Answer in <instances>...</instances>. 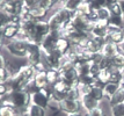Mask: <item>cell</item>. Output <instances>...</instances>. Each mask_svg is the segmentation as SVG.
Masks as SVG:
<instances>
[{"mask_svg": "<svg viewBox=\"0 0 124 116\" xmlns=\"http://www.w3.org/2000/svg\"><path fill=\"white\" fill-rule=\"evenodd\" d=\"M6 99L19 110L28 109V107L31 105V94L27 91H12L6 95Z\"/></svg>", "mask_w": 124, "mask_h": 116, "instance_id": "cell-1", "label": "cell"}, {"mask_svg": "<svg viewBox=\"0 0 124 116\" xmlns=\"http://www.w3.org/2000/svg\"><path fill=\"white\" fill-rule=\"evenodd\" d=\"M28 43L29 41L22 39H14L9 41L4 49L12 56L15 58H26L28 50Z\"/></svg>", "mask_w": 124, "mask_h": 116, "instance_id": "cell-2", "label": "cell"}, {"mask_svg": "<svg viewBox=\"0 0 124 116\" xmlns=\"http://www.w3.org/2000/svg\"><path fill=\"white\" fill-rule=\"evenodd\" d=\"M51 98H52V86L49 85L45 88L37 89L34 93H31V103L48 109Z\"/></svg>", "mask_w": 124, "mask_h": 116, "instance_id": "cell-3", "label": "cell"}, {"mask_svg": "<svg viewBox=\"0 0 124 116\" xmlns=\"http://www.w3.org/2000/svg\"><path fill=\"white\" fill-rule=\"evenodd\" d=\"M49 33H50V27H49L46 20H44V21H36L35 24H34L32 33H31V36H30L29 41L36 42L38 44H41L43 39Z\"/></svg>", "mask_w": 124, "mask_h": 116, "instance_id": "cell-4", "label": "cell"}, {"mask_svg": "<svg viewBox=\"0 0 124 116\" xmlns=\"http://www.w3.org/2000/svg\"><path fill=\"white\" fill-rule=\"evenodd\" d=\"M43 51L41 45L36 43V42H31L29 41L28 43V50H27V55H26V61L28 64L30 65H35L37 64L38 62L43 61Z\"/></svg>", "mask_w": 124, "mask_h": 116, "instance_id": "cell-5", "label": "cell"}, {"mask_svg": "<svg viewBox=\"0 0 124 116\" xmlns=\"http://www.w3.org/2000/svg\"><path fill=\"white\" fill-rule=\"evenodd\" d=\"M62 37V34H60V30H50V33L45 36L41 43V48H42V51L43 54H49L51 51L56 50V46H57V42L58 39Z\"/></svg>", "mask_w": 124, "mask_h": 116, "instance_id": "cell-6", "label": "cell"}, {"mask_svg": "<svg viewBox=\"0 0 124 116\" xmlns=\"http://www.w3.org/2000/svg\"><path fill=\"white\" fill-rule=\"evenodd\" d=\"M63 57H64V55L62 52H59L58 50H54L49 54H44L43 61L46 64L48 69L59 71L60 66H62V62H63Z\"/></svg>", "mask_w": 124, "mask_h": 116, "instance_id": "cell-7", "label": "cell"}, {"mask_svg": "<svg viewBox=\"0 0 124 116\" xmlns=\"http://www.w3.org/2000/svg\"><path fill=\"white\" fill-rule=\"evenodd\" d=\"M59 109L65 115L74 114V113H82V105H81L80 100L64 99L59 102Z\"/></svg>", "mask_w": 124, "mask_h": 116, "instance_id": "cell-8", "label": "cell"}, {"mask_svg": "<svg viewBox=\"0 0 124 116\" xmlns=\"http://www.w3.org/2000/svg\"><path fill=\"white\" fill-rule=\"evenodd\" d=\"M91 36L97 37V39H107L108 36V22L97 20L96 22L93 23Z\"/></svg>", "mask_w": 124, "mask_h": 116, "instance_id": "cell-9", "label": "cell"}, {"mask_svg": "<svg viewBox=\"0 0 124 116\" xmlns=\"http://www.w3.org/2000/svg\"><path fill=\"white\" fill-rule=\"evenodd\" d=\"M29 13H30V15L31 17L35 20V21H44V20H46L49 17V13L50 12L46 9V8H44L42 6H35V7H32L29 9Z\"/></svg>", "mask_w": 124, "mask_h": 116, "instance_id": "cell-10", "label": "cell"}, {"mask_svg": "<svg viewBox=\"0 0 124 116\" xmlns=\"http://www.w3.org/2000/svg\"><path fill=\"white\" fill-rule=\"evenodd\" d=\"M2 31L5 34L6 39L12 41V39H14L17 37L19 31H20V24H19V23L9 22L8 24H6L5 27L2 28Z\"/></svg>", "mask_w": 124, "mask_h": 116, "instance_id": "cell-11", "label": "cell"}, {"mask_svg": "<svg viewBox=\"0 0 124 116\" xmlns=\"http://www.w3.org/2000/svg\"><path fill=\"white\" fill-rule=\"evenodd\" d=\"M0 116H20V110L5 99L4 103L0 106Z\"/></svg>", "mask_w": 124, "mask_h": 116, "instance_id": "cell-12", "label": "cell"}, {"mask_svg": "<svg viewBox=\"0 0 124 116\" xmlns=\"http://www.w3.org/2000/svg\"><path fill=\"white\" fill-rule=\"evenodd\" d=\"M81 105H82V110H85V113L87 111H91L92 109L94 108H96L100 106V102H97L96 100L92 98L89 94H87V95H82L81 96Z\"/></svg>", "mask_w": 124, "mask_h": 116, "instance_id": "cell-13", "label": "cell"}, {"mask_svg": "<svg viewBox=\"0 0 124 116\" xmlns=\"http://www.w3.org/2000/svg\"><path fill=\"white\" fill-rule=\"evenodd\" d=\"M32 84L36 87V89H42L49 86L48 78H46V72H36L35 77L32 79Z\"/></svg>", "mask_w": 124, "mask_h": 116, "instance_id": "cell-14", "label": "cell"}, {"mask_svg": "<svg viewBox=\"0 0 124 116\" xmlns=\"http://www.w3.org/2000/svg\"><path fill=\"white\" fill-rule=\"evenodd\" d=\"M101 52L106 58L111 59L114 56L118 54V45H116L113 42H106L104 45L102 46V49H101Z\"/></svg>", "mask_w": 124, "mask_h": 116, "instance_id": "cell-15", "label": "cell"}, {"mask_svg": "<svg viewBox=\"0 0 124 116\" xmlns=\"http://www.w3.org/2000/svg\"><path fill=\"white\" fill-rule=\"evenodd\" d=\"M108 103L110 107L116 105H121V103H124V87H119V89L114 94L113 96L108 100Z\"/></svg>", "mask_w": 124, "mask_h": 116, "instance_id": "cell-16", "label": "cell"}, {"mask_svg": "<svg viewBox=\"0 0 124 116\" xmlns=\"http://www.w3.org/2000/svg\"><path fill=\"white\" fill-rule=\"evenodd\" d=\"M107 42H113L116 45H119L122 42H124V34L123 30H116V31H113V33H109L108 36H107Z\"/></svg>", "mask_w": 124, "mask_h": 116, "instance_id": "cell-17", "label": "cell"}, {"mask_svg": "<svg viewBox=\"0 0 124 116\" xmlns=\"http://www.w3.org/2000/svg\"><path fill=\"white\" fill-rule=\"evenodd\" d=\"M109 72H110L109 81H110V83H115V84L121 85V83L123 81V79H124L121 69H116V67L111 66L110 69H109Z\"/></svg>", "mask_w": 124, "mask_h": 116, "instance_id": "cell-18", "label": "cell"}, {"mask_svg": "<svg viewBox=\"0 0 124 116\" xmlns=\"http://www.w3.org/2000/svg\"><path fill=\"white\" fill-rule=\"evenodd\" d=\"M119 87H121V85L115 84V83H110V81H109V83L106 84V85L103 86V92H104V96H106V99L107 100L110 99L114 94L119 89Z\"/></svg>", "mask_w": 124, "mask_h": 116, "instance_id": "cell-19", "label": "cell"}, {"mask_svg": "<svg viewBox=\"0 0 124 116\" xmlns=\"http://www.w3.org/2000/svg\"><path fill=\"white\" fill-rule=\"evenodd\" d=\"M72 46V42H71L69 39L66 37H60L57 42V46H56V50H58L59 52H62L63 55H65L69 50L71 49Z\"/></svg>", "mask_w": 124, "mask_h": 116, "instance_id": "cell-20", "label": "cell"}, {"mask_svg": "<svg viewBox=\"0 0 124 116\" xmlns=\"http://www.w3.org/2000/svg\"><path fill=\"white\" fill-rule=\"evenodd\" d=\"M89 95L94 98V99L96 100L97 102H103V100L106 99V96H104V92H103V87L101 86H97V85H94L91 89V93Z\"/></svg>", "mask_w": 124, "mask_h": 116, "instance_id": "cell-21", "label": "cell"}, {"mask_svg": "<svg viewBox=\"0 0 124 116\" xmlns=\"http://www.w3.org/2000/svg\"><path fill=\"white\" fill-rule=\"evenodd\" d=\"M28 115L29 116H48V113H46L45 108L31 103L28 107Z\"/></svg>", "mask_w": 124, "mask_h": 116, "instance_id": "cell-22", "label": "cell"}, {"mask_svg": "<svg viewBox=\"0 0 124 116\" xmlns=\"http://www.w3.org/2000/svg\"><path fill=\"white\" fill-rule=\"evenodd\" d=\"M76 69L78 71L79 77L81 76H86L89 74V69H91V62H85V61H80L78 64L76 65Z\"/></svg>", "mask_w": 124, "mask_h": 116, "instance_id": "cell-23", "label": "cell"}, {"mask_svg": "<svg viewBox=\"0 0 124 116\" xmlns=\"http://www.w3.org/2000/svg\"><path fill=\"white\" fill-rule=\"evenodd\" d=\"M108 26L118 28V29H123V27H124L123 15H111L108 21Z\"/></svg>", "mask_w": 124, "mask_h": 116, "instance_id": "cell-24", "label": "cell"}, {"mask_svg": "<svg viewBox=\"0 0 124 116\" xmlns=\"http://www.w3.org/2000/svg\"><path fill=\"white\" fill-rule=\"evenodd\" d=\"M46 78H48V83L50 86H54L58 80H60V73L57 70H51L49 69L46 71Z\"/></svg>", "mask_w": 124, "mask_h": 116, "instance_id": "cell-25", "label": "cell"}, {"mask_svg": "<svg viewBox=\"0 0 124 116\" xmlns=\"http://www.w3.org/2000/svg\"><path fill=\"white\" fill-rule=\"evenodd\" d=\"M81 4V0H64V7L71 12H76Z\"/></svg>", "mask_w": 124, "mask_h": 116, "instance_id": "cell-26", "label": "cell"}, {"mask_svg": "<svg viewBox=\"0 0 124 116\" xmlns=\"http://www.w3.org/2000/svg\"><path fill=\"white\" fill-rule=\"evenodd\" d=\"M97 16H99V20H100V21L108 22L110 16H111V13H110L108 7H103V8H100V9L97 11Z\"/></svg>", "mask_w": 124, "mask_h": 116, "instance_id": "cell-27", "label": "cell"}, {"mask_svg": "<svg viewBox=\"0 0 124 116\" xmlns=\"http://www.w3.org/2000/svg\"><path fill=\"white\" fill-rule=\"evenodd\" d=\"M111 64H113L114 67H116V69H122L124 66V55L122 54H117V55H115L111 58Z\"/></svg>", "mask_w": 124, "mask_h": 116, "instance_id": "cell-28", "label": "cell"}, {"mask_svg": "<svg viewBox=\"0 0 124 116\" xmlns=\"http://www.w3.org/2000/svg\"><path fill=\"white\" fill-rule=\"evenodd\" d=\"M110 115L111 116H124V103L110 107Z\"/></svg>", "mask_w": 124, "mask_h": 116, "instance_id": "cell-29", "label": "cell"}, {"mask_svg": "<svg viewBox=\"0 0 124 116\" xmlns=\"http://www.w3.org/2000/svg\"><path fill=\"white\" fill-rule=\"evenodd\" d=\"M79 84L82 85H89V86H94L95 85V78L91 76V74H86V76H81L79 77Z\"/></svg>", "mask_w": 124, "mask_h": 116, "instance_id": "cell-30", "label": "cell"}, {"mask_svg": "<svg viewBox=\"0 0 124 116\" xmlns=\"http://www.w3.org/2000/svg\"><path fill=\"white\" fill-rule=\"evenodd\" d=\"M66 99H70V100H80L81 99V94H80V92H79L78 87H72V88L69 91Z\"/></svg>", "mask_w": 124, "mask_h": 116, "instance_id": "cell-31", "label": "cell"}, {"mask_svg": "<svg viewBox=\"0 0 124 116\" xmlns=\"http://www.w3.org/2000/svg\"><path fill=\"white\" fill-rule=\"evenodd\" d=\"M85 114H86V116H107L104 109H103L101 106H99V107H96V108L92 109L91 111H87V113H85Z\"/></svg>", "mask_w": 124, "mask_h": 116, "instance_id": "cell-32", "label": "cell"}, {"mask_svg": "<svg viewBox=\"0 0 124 116\" xmlns=\"http://www.w3.org/2000/svg\"><path fill=\"white\" fill-rule=\"evenodd\" d=\"M89 6H91L92 9H96V11H99L100 8L107 7V1H106V0H91Z\"/></svg>", "mask_w": 124, "mask_h": 116, "instance_id": "cell-33", "label": "cell"}, {"mask_svg": "<svg viewBox=\"0 0 124 116\" xmlns=\"http://www.w3.org/2000/svg\"><path fill=\"white\" fill-rule=\"evenodd\" d=\"M9 22H11V15H8L7 13L0 9V29H2Z\"/></svg>", "mask_w": 124, "mask_h": 116, "instance_id": "cell-34", "label": "cell"}, {"mask_svg": "<svg viewBox=\"0 0 124 116\" xmlns=\"http://www.w3.org/2000/svg\"><path fill=\"white\" fill-rule=\"evenodd\" d=\"M107 7L109 8L111 15H123V14H122V9H121V7H119L118 2H114L111 5H108Z\"/></svg>", "mask_w": 124, "mask_h": 116, "instance_id": "cell-35", "label": "cell"}, {"mask_svg": "<svg viewBox=\"0 0 124 116\" xmlns=\"http://www.w3.org/2000/svg\"><path fill=\"white\" fill-rule=\"evenodd\" d=\"M11 78V74L6 70V67H0V84L7 83Z\"/></svg>", "mask_w": 124, "mask_h": 116, "instance_id": "cell-36", "label": "cell"}, {"mask_svg": "<svg viewBox=\"0 0 124 116\" xmlns=\"http://www.w3.org/2000/svg\"><path fill=\"white\" fill-rule=\"evenodd\" d=\"M93 86H89V85H82V84H79L78 85V89L80 92L81 96L82 95H87V94L91 93V89H92Z\"/></svg>", "mask_w": 124, "mask_h": 116, "instance_id": "cell-37", "label": "cell"}, {"mask_svg": "<svg viewBox=\"0 0 124 116\" xmlns=\"http://www.w3.org/2000/svg\"><path fill=\"white\" fill-rule=\"evenodd\" d=\"M101 71V67L97 64H94V63H91V69H89V74L93 76L94 78H96V76L99 74V72Z\"/></svg>", "mask_w": 124, "mask_h": 116, "instance_id": "cell-38", "label": "cell"}, {"mask_svg": "<svg viewBox=\"0 0 124 116\" xmlns=\"http://www.w3.org/2000/svg\"><path fill=\"white\" fill-rule=\"evenodd\" d=\"M38 5V0H24L23 1V6L28 8V9H30L32 7H35V6Z\"/></svg>", "mask_w": 124, "mask_h": 116, "instance_id": "cell-39", "label": "cell"}, {"mask_svg": "<svg viewBox=\"0 0 124 116\" xmlns=\"http://www.w3.org/2000/svg\"><path fill=\"white\" fill-rule=\"evenodd\" d=\"M8 42H9V41L6 39L5 34H4V31H2V29H0V49H4Z\"/></svg>", "mask_w": 124, "mask_h": 116, "instance_id": "cell-40", "label": "cell"}, {"mask_svg": "<svg viewBox=\"0 0 124 116\" xmlns=\"http://www.w3.org/2000/svg\"><path fill=\"white\" fill-rule=\"evenodd\" d=\"M9 93V88L8 86L5 84H0V96H6L7 94Z\"/></svg>", "mask_w": 124, "mask_h": 116, "instance_id": "cell-41", "label": "cell"}, {"mask_svg": "<svg viewBox=\"0 0 124 116\" xmlns=\"http://www.w3.org/2000/svg\"><path fill=\"white\" fill-rule=\"evenodd\" d=\"M6 63H7V57H6L5 54L0 49V67H5Z\"/></svg>", "mask_w": 124, "mask_h": 116, "instance_id": "cell-42", "label": "cell"}, {"mask_svg": "<svg viewBox=\"0 0 124 116\" xmlns=\"http://www.w3.org/2000/svg\"><path fill=\"white\" fill-rule=\"evenodd\" d=\"M117 2H118L121 9H122V14L124 15V0H117Z\"/></svg>", "mask_w": 124, "mask_h": 116, "instance_id": "cell-43", "label": "cell"}, {"mask_svg": "<svg viewBox=\"0 0 124 116\" xmlns=\"http://www.w3.org/2000/svg\"><path fill=\"white\" fill-rule=\"evenodd\" d=\"M118 52L122 54V55H124V42H122V43L118 45Z\"/></svg>", "mask_w": 124, "mask_h": 116, "instance_id": "cell-44", "label": "cell"}, {"mask_svg": "<svg viewBox=\"0 0 124 116\" xmlns=\"http://www.w3.org/2000/svg\"><path fill=\"white\" fill-rule=\"evenodd\" d=\"M14 4H17V5H20V4H23V1L24 0H12Z\"/></svg>", "mask_w": 124, "mask_h": 116, "instance_id": "cell-45", "label": "cell"}, {"mask_svg": "<svg viewBox=\"0 0 124 116\" xmlns=\"http://www.w3.org/2000/svg\"><path fill=\"white\" fill-rule=\"evenodd\" d=\"M66 116H82V113H74V114H69Z\"/></svg>", "mask_w": 124, "mask_h": 116, "instance_id": "cell-46", "label": "cell"}, {"mask_svg": "<svg viewBox=\"0 0 124 116\" xmlns=\"http://www.w3.org/2000/svg\"><path fill=\"white\" fill-rule=\"evenodd\" d=\"M121 71H122V74H123V78H124V66L121 69Z\"/></svg>", "mask_w": 124, "mask_h": 116, "instance_id": "cell-47", "label": "cell"}, {"mask_svg": "<svg viewBox=\"0 0 124 116\" xmlns=\"http://www.w3.org/2000/svg\"><path fill=\"white\" fill-rule=\"evenodd\" d=\"M123 20H124V15H123Z\"/></svg>", "mask_w": 124, "mask_h": 116, "instance_id": "cell-48", "label": "cell"}, {"mask_svg": "<svg viewBox=\"0 0 124 116\" xmlns=\"http://www.w3.org/2000/svg\"><path fill=\"white\" fill-rule=\"evenodd\" d=\"M0 4H1V0H0Z\"/></svg>", "mask_w": 124, "mask_h": 116, "instance_id": "cell-49", "label": "cell"}]
</instances>
